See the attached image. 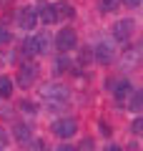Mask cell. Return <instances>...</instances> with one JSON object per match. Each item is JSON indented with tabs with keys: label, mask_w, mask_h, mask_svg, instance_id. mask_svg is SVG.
<instances>
[{
	"label": "cell",
	"mask_w": 143,
	"mask_h": 151,
	"mask_svg": "<svg viewBox=\"0 0 143 151\" xmlns=\"http://www.w3.org/2000/svg\"><path fill=\"white\" fill-rule=\"evenodd\" d=\"M68 96H70V91L65 86H60V83H48V86L40 88V98L48 108L63 106V101H68Z\"/></svg>",
	"instance_id": "1"
},
{
	"label": "cell",
	"mask_w": 143,
	"mask_h": 151,
	"mask_svg": "<svg viewBox=\"0 0 143 151\" xmlns=\"http://www.w3.org/2000/svg\"><path fill=\"white\" fill-rule=\"evenodd\" d=\"M75 45H78V33H75L73 28H60V30L55 33V48H58L60 53H68Z\"/></svg>",
	"instance_id": "2"
},
{
	"label": "cell",
	"mask_w": 143,
	"mask_h": 151,
	"mask_svg": "<svg viewBox=\"0 0 143 151\" xmlns=\"http://www.w3.org/2000/svg\"><path fill=\"white\" fill-rule=\"evenodd\" d=\"M53 134L58 136L60 141L70 139V136H75V134H78V121H75L73 116H65V119H58V121L53 124Z\"/></svg>",
	"instance_id": "3"
},
{
	"label": "cell",
	"mask_w": 143,
	"mask_h": 151,
	"mask_svg": "<svg viewBox=\"0 0 143 151\" xmlns=\"http://www.w3.org/2000/svg\"><path fill=\"white\" fill-rule=\"evenodd\" d=\"M133 30H136V23L131 18H123V20L113 23V38H116L118 43H128L133 38Z\"/></svg>",
	"instance_id": "4"
},
{
	"label": "cell",
	"mask_w": 143,
	"mask_h": 151,
	"mask_svg": "<svg viewBox=\"0 0 143 151\" xmlns=\"http://www.w3.org/2000/svg\"><path fill=\"white\" fill-rule=\"evenodd\" d=\"M38 78V68L33 63H23L20 70H18V86L20 88H30Z\"/></svg>",
	"instance_id": "5"
},
{
	"label": "cell",
	"mask_w": 143,
	"mask_h": 151,
	"mask_svg": "<svg viewBox=\"0 0 143 151\" xmlns=\"http://www.w3.org/2000/svg\"><path fill=\"white\" fill-rule=\"evenodd\" d=\"M18 25L23 28V30H33V28L38 25V15H35V8H20L15 15Z\"/></svg>",
	"instance_id": "6"
},
{
	"label": "cell",
	"mask_w": 143,
	"mask_h": 151,
	"mask_svg": "<svg viewBox=\"0 0 143 151\" xmlns=\"http://www.w3.org/2000/svg\"><path fill=\"white\" fill-rule=\"evenodd\" d=\"M113 91V98H116V103H123L128 98V93L133 91V86H131V81L128 78H123V81H116V86H108Z\"/></svg>",
	"instance_id": "7"
},
{
	"label": "cell",
	"mask_w": 143,
	"mask_h": 151,
	"mask_svg": "<svg viewBox=\"0 0 143 151\" xmlns=\"http://www.w3.org/2000/svg\"><path fill=\"white\" fill-rule=\"evenodd\" d=\"M53 10H55V20H73L75 18V8L70 3H65V0L53 3Z\"/></svg>",
	"instance_id": "8"
},
{
	"label": "cell",
	"mask_w": 143,
	"mask_h": 151,
	"mask_svg": "<svg viewBox=\"0 0 143 151\" xmlns=\"http://www.w3.org/2000/svg\"><path fill=\"white\" fill-rule=\"evenodd\" d=\"M93 60H95V63H103V65L111 63V60H113V48L108 43H98L93 48Z\"/></svg>",
	"instance_id": "9"
},
{
	"label": "cell",
	"mask_w": 143,
	"mask_h": 151,
	"mask_svg": "<svg viewBox=\"0 0 143 151\" xmlns=\"http://www.w3.org/2000/svg\"><path fill=\"white\" fill-rule=\"evenodd\" d=\"M35 15H38V23L43 20V25H53V23H55V10H53V3H43L40 8H35Z\"/></svg>",
	"instance_id": "10"
},
{
	"label": "cell",
	"mask_w": 143,
	"mask_h": 151,
	"mask_svg": "<svg viewBox=\"0 0 143 151\" xmlns=\"http://www.w3.org/2000/svg\"><path fill=\"white\" fill-rule=\"evenodd\" d=\"M13 136H15V141H30V126H25V124H15L13 126Z\"/></svg>",
	"instance_id": "11"
},
{
	"label": "cell",
	"mask_w": 143,
	"mask_h": 151,
	"mask_svg": "<svg viewBox=\"0 0 143 151\" xmlns=\"http://www.w3.org/2000/svg\"><path fill=\"white\" fill-rule=\"evenodd\" d=\"M128 96H131V101H128V108H131L133 113H141V108H143V93H141V91H131Z\"/></svg>",
	"instance_id": "12"
},
{
	"label": "cell",
	"mask_w": 143,
	"mask_h": 151,
	"mask_svg": "<svg viewBox=\"0 0 143 151\" xmlns=\"http://www.w3.org/2000/svg\"><path fill=\"white\" fill-rule=\"evenodd\" d=\"M0 96L10 98L13 96V78L10 76H0Z\"/></svg>",
	"instance_id": "13"
},
{
	"label": "cell",
	"mask_w": 143,
	"mask_h": 151,
	"mask_svg": "<svg viewBox=\"0 0 143 151\" xmlns=\"http://www.w3.org/2000/svg\"><path fill=\"white\" fill-rule=\"evenodd\" d=\"M121 8V0H98V10L101 13H116Z\"/></svg>",
	"instance_id": "14"
},
{
	"label": "cell",
	"mask_w": 143,
	"mask_h": 151,
	"mask_svg": "<svg viewBox=\"0 0 143 151\" xmlns=\"http://www.w3.org/2000/svg\"><path fill=\"white\" fill-rule=\"evenodd\" d=\"M23 55H25V58H35V43H33V38H25V40H23Z\"/></svg>",
	"instance_id": "15"
},
{
	"label": "cell",
	"mask_w": 143,
	"mask_h": 151,
	"mask_svg": "<svg viewBox=\"0 0 143 151\" xmlns=\"http://www.w3.org/2000/svg\"><path fill=\"white\" fill-rule=\"evenodd\" d=\"M33 43H35V53H45L48 50V38L45 35H33Z\"/></svg>",
	"instance_id": "16"
},
{
	"label": "cell",
	"mask_w": 143,
	"mask_h": 151,
	"mask_svg": "<svg viewBox=\"0 0 143 151\" xmlns=\"http://www.w3.org/2000/svg\"><path fill=\"white\" fill-rule=\"evenodd\" d=\"M70 68V60L65 58V55H60L58 60H55V70H58V73H63V70H68Z\"/></svg>",
	"instance_id": "17"
},
{
	"label": "cell",
	"mask_w": 143,
	"mask_h": 151,
	"mask_svg": "<svg viewBox=\"0 0 143 151\" xmlns=\"http://www.w3.org/2000/svg\"><path fill=\"white\" fill-rule=\"evenodd\" d=\"M13 40V35H10V30H8V28H3L0 25V45H8Z\"/></svg>",
	"instance_id": "18"
},
{
	"label": "cell",
	"mask_w": 143,
	"mask_h": 151,
	"mask_svg": "<svg viewBox=\"0 0 143 151\" xmlns=\"http://www.w3.org/2000/svg\"><path fill=\"white\" fill-rule=\"evenodd\" d=\"M93 60V50H80V63H90Z\"/></svg>",
	"instance_id": "19"
},
{
	"label": "cell",
	"mask_w": 143,
	"mask_h": 151,
	"mask_svg": "<svg viewBox=\"0 0 143 151\" xmlns=\"http://www.w3.org/2000/svg\"><path fill=\"white\" fill-rule=\"evenodd\" d=\"M98 131H101L103 136H111V129H108V124H106V121H98Z\"/></svg>",
	"instance_id": "20"
},
{
	"label": "cell",
	"mask_w": 143,
	"mask_h": 151,
	"mask_svg": "<svg viewBox=\"0 0 143 151\" xmlns=\"http://www.w3.org/2000/svg\"><path fill=\"white\" fill-rule=\"evenodd\" d=\"M143 131V119H136L133 121V134H141Z\"/></svg>",
	"instance_id": "21"
},
{
	"label": "cell",
	"mask_w": 143,
	"mask_h": 151,
	"mask_svg": "<svg viewBox=\"0 0 143 151\" xmlns=\"http://www.w3.org/2000/svg\"><path fill=\"white\" fill-rule=\"evenodd\" d=\"M143 0H121V5H128V8H138Z\"/></svg>",
	"instance_id": "22"
},
{
	"label": "cell",
	"mask_w": 143,
	"mask_h": 151,
	"mask_svg": "<svg viewBox=\"0 0 143 151\" xmlns=\"http://www.w3.org/2000/svg\"><path fill=\"white\" fill-rule=\"evenodd\" d=\"M5 144H8V134L0 129V149H5Z\"/></svg>",
	"instance_id": "23"
},
{
	"label": "cell",
	"mask_w": 143,
	"mask_h": 151,
	"mask_svg": "<svg viewBox=\"0 0 143 151\" xmlns=\"http://www.w3.org/2000/svg\"><path fill=\"white\" fill-rule=\"evenodd\" d=\"M55 151H78V149H75V146H70V144H60Z\"/></svg>",
	"instance_id": "24"
},
{
	"label": "cell",
	"mask_w": 143,
	"mask_h": 151,
	"mask_svg": "<svg viewBox=\"0 0 143 151\" xmlns=\"http://www.w3.org/2000/svg\"><path fill=\"white\" fill-rule=\"evenodd\" d=\"M20 108H25V111H30V113L35 111V108H33V103H30V101H23V103H20Z\"/></svg>",
	"instance_id": "25"
},
{
	"label": "cell",
	"mask_w": 143,
	"mask_h": 151,
	"mask_svg": "<svg viewBox=\"0 0 143 151\" xmlns=\"http://www.w3.org/2000/svg\"><path fill=\"white\" fill-rule=\"evenodd\" d=\"M106 151H123V149H121V146H108Z\"/></svg>",
	"instance_id": "26"
},
{
	"label": "cell",
	"mask_w": 143,
	"mask_h": 151,
	"mask_svg": "<svg viewBox=\"0 0 143 151\" xmlns=\"http://www.w3.org/2000/svg\"><path fill=\"white\" fill-rule=\"evenodd\" d=\"M3 3H5V0H3Z\"/></svg>",
	"instance_id": "27"
}]
</instances>
